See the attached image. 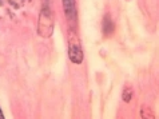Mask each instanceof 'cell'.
<instances>
[{
    "mask_svg": "<svg viewBox=\"0 0 159 119\" xmlns=\"http://www.w3.org/2000/svg\"><path fill=\"white\" fill-rule=\"evenodd\" d=\"M39 35L43 38H50L54 32V16L48 6L42 8L40 16H39V25H38Z\"/></svg>",
    "mask_w": 159,
    "mask_h": 119,
    "instance_id": "obj_1",
    "label": "cell"
},
{
    "mask_svg": "<svg viewBox=\"0 0 159 119\" xmlns=\"http://www.w3.org/2000/svg\"><path fill=\"white\" fill-rule=\"evenodd\" d=\"M68 56L70 60L75 64H80L83 60V51L80 46V40H79L75 30L70 28L68 31Z\"/></svg>",
    "mask_w": 159,
    "mask_h": 119,
    "instance_id": "obj_2",
    "label": "cell"
},
{
    "mask_svg": "<svg viewBox=\"0 0 159 119\" xmlns=\"http://www.w3.org/2000/svg\"><path fill=\"white\" fill-rule=\"evenodd\" d=\"M63 3V8L66 12V16L68 19V23L74 30V25H76V20H78V10H76V0H61Z\"/></svg>",
    "mask_w": 159,
    "mask_h": 119,
    "instance_id": "obj_3",
    "label": "cell"
},
{
    "mask_svg": "<svg viewBox=\"0 0 159 119\" xmlns=\"http://www.w3.org/2000/svg\"><path fill=\"white\" fill-rule=\"evenodd\" d=\"M102 27H103V34L104 36H110L114 30H115V27H114V21L111 20V17H110V15H106L103 17V23H102Z\"/></svg>",
    "mask_w": 159,
    "mask_h": 119,
    "instance_id": "obj_4",
    "label": "cell"
},
{
    "mask_svg": "<svg viewBox=\"0 0 159 119\" xmlns=\"http://www.w3.org/2000/svg\"><path fill=\"white\" fill-rule=\"evenodd\" d=\"M131 96H132V90L130 86H126L125 87V91H123V100L125 102H130L131 100Z\"/></svg>",
    "mask_w": 159,
    "mask_h": 119,
    "instance_id": "obj_5",
    "label": "cell"
},
{
    "mask_svg": "<svg viewBox=\"0 0 159 119\" xmlns=\"http://www.w3.org/2000/svg\"><path fill=\"white\" fill-rule=\"evenodd\" d=\"M3 118H4V114L2 111V108H0V119H3Z\"/></svg>",
    "mask_w": 159,
    "mask_h": 119,
    "instance_id": "obj_6",
    "label": "cell"
},
{
    "mask_svg": "<svg viewBox=\"0 0 159 119\" xmlns=\"http://www.w3.org/2000/svg\"><path fill=\"white\" fill-rule=\"evenodd\" d=\"M44 2H46V3H47V2H48V0H44Z\"/></svg>",
    "mask_w": 159,
    "mask_h": 119,
    "instance_id": "obj_7",
    "label": "cell"
}]
</instances>
